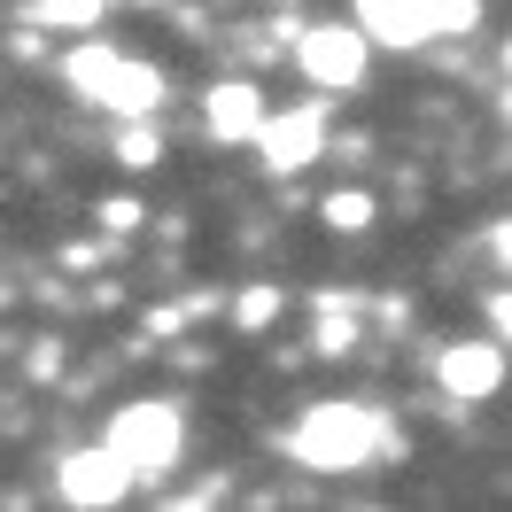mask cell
<instances>
[{
	"label": "cell",
	"mask_w": 512,
	"mask_h": 512,
	"mask_svg": "<svg viewBox=\"0 0 512 512\" xmlns=\"http://www.w3.org/2000/svg\"><path fill=\"white\" fill-rule=\"evenodd\" d=\"M288 450L303 466H319V474H357L365 458L388 450V419L373 404H311L303 427L288 435Z\"/></svg>",
	"instance_id": "1"
},
{
	"label": "cell",
	"mask_w": 512,
	"mask_h": 512,
	"mask_svg": "<svg viewBox=\"0 0 512 512\" xmlns=\"http://www.w3.org/2000/svg\"><path fill=\"white\" fill-rule=\"evenodd\" d=\"M63 78L94 101V109H109V117H156V109H163V78H156V70L132 63V55H117V47H101V39L70 47Z\"/></svg>",
	"instance_id": "2"
},
{
	"label": "cell",
	"mask_w": 512,
	"mask_h": 512,
	"mask_svg": "<svg viewBox=\"0 0 512 512\" xmlns=\"http://www.w3.org/2000/svg\"><path fill=\"white\" fill-rule=\"evenodd\" d=\"M109 450H117V466H125L132 481L171 474V466H179V450H187V419H179V404L140 396V404H125V412L109 419Z\"/></svg>",
	"instance_id": "3"
},
{
	"label": "cell",
	"mask_w": 512,
	"mask_h": 512,
	"mask_svg": "<svg viewBox=\"0 0 512 512\" xmlns=\"http://www.w3.org/2000/svg\"><path fill=\"white\" fill-rule=\"evenodd\" d=\"M295 63L311 86H357L365 78V32L357 24H311V32H295Z\"/></svg>",
	"instance_id": "4"
},
{
	"label": "cell",
	"mask_w": 512,
	"mask_h": 512,
	"mask_svg": "<svg viewBox=\"0 0 512 512\" xmlns=\"http://www.w3.org/2000/svg\"><path fill=\"white\" fill-rule=\"evenodd\" d=\"M55 489H63V505L101 512V505H117V497L132 489V474L117 466V450H109V443H94V450H70L63 466H55Z\"/></svg>",
	"instance_id": "5"
},
{
	"label": "cell",
	"mask_w": 512,
	"mask_h": 512,
	"mask_svg": "<svg viewBox=\"0 0 512 512\" xmlns=\"http://www.w3.org/2000/svg\"><path fill=\"white\" fill-rule=\"evenodd\" d=\"M256 148H264L272 171H303V163H319V148H326V109H319V101H295L288 117H264V125H256Z\"/></svg>",
	"instance_id": "6"
},
{
	"label": "cell",
	"mask_w": 512,
	"mask_h": 512,
	"mask_svg": "<svg viewBox=\"0 0 512 512\" xmlns=\"http://www.w3.org/2000/svg\"><path fill=\"white\" fill-rule=\"evenodd\" d=\"M435 381H443V396H458V404L497 396V381H505V342H450V350L435 357Z\"/></svg>",
	"instance_id": "7"
},
{
	"label": "cell",
	"mask_w": 512,
	"mask_h": 512,
	"mask_svg": "<svg viewBox=\"0 0 512 512\" xmlns=\"http://www.w3.org/2000/svg\"><path fill=\"white\" fill-rule=\"evenodd\" d=\"M357 32L365 47H427L435 16H427V0H357Z\"/></svg>",
	"instance_id": "8"
},
{
	"label": "cell",
	"mask_w": 512,
	"mask_h": 512,
	"mask_svg": "<svg viewBox=\"0 0 512 512\" xmlns=\"http://www.w3.org/2000/svg\"><path fill=\"white\" fill-rule=\"evenodd\" d=\"M210 132L218 140H256V125H264V94H256L249 78H225V86H210Z\"/></svg>",
	"instance_id": "9"
},
{
	"label": "cell",
	"mask_w": 512,
	"mask_h": 512,
	"mask_svg": "<svg viewBox=\"0 0 512 512\" xmlns=\"http://www.w3.org/2000/svg\"><path fill=\"white\" fill-rule=\"evenodd\" d=\"M280 303H288V288H264V280H256V288L233 295V326H241V334H264V326L280 319Z\"/></svg>",
	"instance_id": "10"
},
{
	"label": "cell",
	"mask_w": 512,
	"mask_h": 512,
	"mask_svg": "<svg viewBox=\"0 0 512 512\" xmlns=\"http://www.w3.org/2000/svg\"><path fill=\"white\" fill-rule=\"evenodd\" d=\"M350 342H357V326L342 311V295H319V357H350Z\"/></svg>",
	"instance_id": "11"
},
{
	"label": "cell",
	"mask_w": 512,
	"mask_h": 512,
	"mask_svg": "<svg viewBox=\"0 0 512 512\" xmlns=\"http://www.w3.org/2000/svg\"><path fill=\"white\" fill-rule=\"evenodd\" d=\"M326 225H334V233H365V225H373V194H357V187L326 194Z\"/></svg>",
	"instance_id": "12"
},
{
	"label": "cell",
	"mask_w": 512,
	"mask_h": 512,
	"mask_svg": "<svg viewBox=\"0 0 512 512\" xmlns=\"http://www.w3.org/2000/svg\"><path fill=\"white\" fill-rule=\"evenodd\" d=\"M156 125H148V117H132L125 125V140H117V163H125V171H148V163H156Z\"/></svg>",
	"instance_id": "13"
},
{
	"label": "cell",
	"mask_w": 512,
	"mask_h": 512,
	"mask_svg": "<svg viewBox=\"0 0 512 512\" xmlns=\"http://www.w3.org/2000/svg\"><path fill=\"white\" fill-rule=\"evenodd\" d=\"M101 8H109V0H32L24 16H32V24H94Z\"/></svg>",
	"instance_id": "14"
},
{
	"label": "cell",
	"mask_w": 512,
	"mask_h": 512,
	"mask_svg": "<svg viewBox=\"0 0 512 512\" xmlns=\"http://www.w3.org/2000/svg\"><path fill=\"white\" fill-rule=\"evenodd\" d=\"M427 16H435V39H450V32H474L481 0H427Z\"/></svg>",
	"instance_id": "15"
},
{
	"label": "cell",
	"mask_w": 512,
	"mask_h": 512,
	"mask_svg": "<svg viewBox=\"0 0 512 512\" xmlns=\"http://www.w3.org/2000/svg\"><path fill=\"white\" fill-rule=\"evenodd\" d=\"M101 225H109V233H132V225H140V210H132V202H101Z\"/></svg>",
	"instance_id": "16"
},
{
	"label": "cell",
	"mask_w": 512,
	"mask_h": 512,
	"mask_svg": "<svg viewBox=\"0 0 512 512\" xmlns=\"http://www.w3.org/2000/svg\"><path fill=\"white\" fill-rule=\"evenodd\" d=\"M132 8H163V0H132Z\"/></svg>",
	"instance_id": "17"
}]
</instances>
